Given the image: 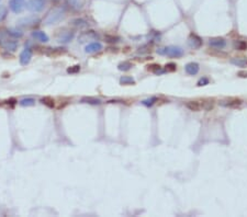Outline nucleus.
<instances>
[{"label":"nucleus","instance_id":"19","mask_svg":"<svg viewBox=\"0 0 247 217\" xmlns=\"http://www.w3.org/2000/svg\"><path fill=\"white\" fill-rule=\"evenodd\" d=\"M186 106L190 111H193V112H198V111L201 110V105L199 101H188L186 103Z\"/></svg>","mask_w":247,"mask_h":217},{"label":"nucleus","instance_id":"5","mask_svg":"<svg viewBox=\"0 0 247 217\" xmlns=\"http://www.w3.org/2000/svg\"><path fill=\"white\" fill-rule=\"evenodd\" d=\"M99 38V35L97 34V32L89 30V31L83 32L81 34H79L78 36V42L80 44H85V43H89L92 41H97Z\"/></svg>","mask_w":247,"mask_h":217},{"label":"nucleus","instance_id":"20","mask_svg":"<svg viewBox=\"0 0 247 217\" xmlns=\"http://www.w3.org/2000/svg\"><path fill=\"white\" fill-rule=\"evenodd\" d=\"M200 105H201V109H203V110H205V111H210V110H212V109H213L214 102H213V100L207 99V100L201 101Z\"/></svg>","mask_w":247,"mask_h":217},{"label":"nucleus","instance_id":"13","mask_svg":"<svg viewBox=\"0 0 247 217\" xmlns=\"http://www.w3.org/2000/svg\"><path fill=\"white\" fill-rule=\"evenodd\" d=\"M101 49H102V44L101 43H99V42H92L85 47V52L87 54L97 53V52H100Z\"/></svg>","mask_w":247,"mask_h":217},{"label":"nucleus","instance_id":"11","mask_svg":"<svg viewBox=\"0 0 247 217\" xmlns=\"http://www.w3.org/2000/svg\"><path fill=\"white\" fill-rule=\"evenodd\" d=\"M220 104L225 107H237L242 104V100L237 98H229L226 99V100H222L220 102Z\"/></svg>","mask_w":247,"mask_h":217},{"label":"nucleus","instance_id":"2","mask_svg":"<svg viewBox=\"0 0 247 217\" xmlns=\"http://www.w3.org/2000/svg\"><path fill=\"white\" fill-rule=\"evenodd\" d=\"M157 54L165 55V56L173 57V58H179L184 55V51L179 46H167L157 49Z\"/></svg>","mask_w":247,"mask_h":217},{"label":"nucleus","instance_id":"29","mask_svg":"<svg viewBox=\"0 0 247 217\" xmlns=\"http://www.w3.org/2000/svg\"><path fill=\"white\" fill-rule=\"evenodd\" d=\"M231 62L234 64V65L240 66V67H243V66L246 65V61H245L243 57H235V58H232Z\"/></svg>","mask_w":247,"mask_h":217},{"label":"nucleus","instance_id":"14","mask_svg":"<svg viewBox=\"0 0 247 217\" xmlns=\"http://www.w3.org/2000/svg\"><path fill=\"white\" fill-rule=\"evenodd\" d=\"M66 53V48H62V47H56V48H46L45 54L48 57H57L61 56L63 54Z\"/></svg>","mask_w":247,"mask_h":217},{"label":"nucleus","instance_id":"12","mask_svg":"<svg viewBox=\"0 0 247 217\" xmlns=\"http://www.w3.org/2000/svg\"><path fill=\"white\" fill-rule=\"evenodd\" d=\"M1 46H3V49H6L7 52H16L17 48H18L19 44L17 41H9V40H5L3 42H1Z\"/></svg>","mask_w":247,"mask_h":217},{"label":"nucleus","instance_id":"22","mask_svg":"<svg viewBox=\"0 0 247 217\" xmlns=\"http://www.w3.org/2000/svg\"><path fill=\"white\" fill-rule=\"evenodd\" d=\"M41 103L46 105L47 107H54L55 106V100L51 96H44L41 99Z\"/></svg>","mask_w":247,"mask_h":217},{"label":"nucleus","instance_id":"24","mask_svg":"<svg viewBox=\"0 0 247 217\" xmlns=\"http://www.w3.org/2000/svg\"><path fill=\"white\" fill-rule=\"evenodd\" d=\"M216 52L213 51H208V54L211 55L213 57H220V58H227V54L226 53H223L221 52V49H215Z\"/></svg>","mask_w":247,"mask_h":217},{"label":"nucleus","instance_id":"15","mask_svg":"<svg viewBox=\"0 0 247 217\" xmlns=\"http://www.w3.org/2000/svg\"><path fill=\"white\" fill-rule=\"evenodd\" d=\"M32 37L35 38V40L38 41V42H42V43H46V42H48V40H49L48 36H47V34L43 31L32 32Z\"/></svg>","mask_w":247,"mask_h":217},{"label":"nucleus","instance_id":"32","mask_svg":"<svg viewBox=\"0 0 247 217\" xmlns=\"http://www.w3.org/2000/svg\"><path fill=\"white\" fill-rule=\"evenodd\" d=\"M146 69H147L148 72H157L162 69V67H160V65H158V64H152V65H148L147 67H146Z\"/></svg>","mask_w":247,"mask_h":217},{"label":"nucleus","instance_id":"18","mask_svg":"<svg viewBox=\"0 0 247 217\" xmlns=\"http://www.w3.org/2000/svg\"><path fill=\"white\" fill-rule=\"evenodd\" d=\"M70 25L77 30H81L88 27V22L86 20H83V19H75V20H73L70 22Z\"/></svg>","mask_w":247,"mask_h":217},{"label":"nucleus","instance_id":"27","mask_svg":"<svg viewBox=\"0 0 247 217\" xmlns=\"http://www.w3.org/2000/svg\"><path fill=\"white\" fill-rule=\"evenodd\" d=\"M132 67H133V65L130 63V62H123V63L119 64L118 69L121 70V72H128V70H130Z\"/></svg>","mask_w":247,"mask_h":217},{"label":"nucleus","instance_id":"36","mask_svg":"<svg viewBox=\"0 0 247 217\" xmlns=\"http://www.w3.org/2000/svg\"><path fill=\"white\" fill-rule=\"evenodd\" d=\"M176 69H177V65H176V64H174V63H169V64H167V65L165 66V70H166V72H175Z\"/></svg>","mask_w":247,"mask_h":217},{"label":"nucleus","instance_id":"37","mask_svg":"<svg viewBox=\"0 0 247 217\" xmlns=\"http://www.w3.org/2000/svg\"><path fill=\"white\" fill-rule=\"evenodd\" d=\"M209 85V79L208 78H202L199 80V82H198V86L199 87H201V86H207Z\"/></svg>","mask_w":247,"mask_h":217},{"label":"nucleus","instance_id":"33","mask_svg":"<svg viewBox=\"0 0 247 217\" xmlns=\"http://www.w3.org/2000/svg\"><path fill=\"white\" fill-rule=\"evenodd\" d=\"M152 46L151 45H143V46H141L139 49H137V53L139 54H146V53H149V52L152 51Z\"/></svg>","mask_w":247,"mask_h":217},{"label":"nucleus","instance_id":"35","mask_svg":"<svg viewBox=\"0 0 247 217\" xmlns=\"http://www.w3.org/2000/svg\"><path fill=\"white\" fill-rule=\"evenodd\" d=\"M80 72V66L79 65H75L72 66V67L67 68V72L68 74H77V72Z\"/></svg>","mask_w":247,"mask_h":217},{"label":"nucleus","instance_id":"8","mask_svg":"<svg viewBox=\"0 0 247 217\" xmlns=\"http://www.w3.org/2000/svg\"><path fill=\"white\" fill-rule=\"evenodd\" d=\"M32 58V51L31 48H24L22 52H21L20 56H19V62L22 66H27L28 64L31 62Z\"/></svg>","mask_w":247,"mask_h":217},{"label":"nucleus","instance_id":"30","mask_svg":"<svg viewBox=\"0 0 247 217\" xmlns=\"http://www.w3.org/2000/svg\"><path fill=\"white\" fill-rule=\"evenodd\" d=\"M8 14V9L6 6L0 5V22H3L6 18H7Z\"/></svg>","mask_w":247,"mask_h":217},{"label":"nucleus","instance_id":"17","mask_svg":"<svg viewBox=\"0 0 247 217\" xmlns=\"http://www.w3.org/2000/svg\"><path fill=\"white\" fill-rule=\"evenodd\" d=\"M184 69H186V72L188 75L194 76V75H197L198 72H199L200 67H199V65H198L197 63H189V64H187V65H186Z\"/></svg>","mask_w":247,"mask_h":217},{"label":"nucleus","instance_id":"4","mask_svg":"<svg viewBox=\"0 0 247 217\" xmlns=\"http://www.w3.org/2000/svg\"><path fill=\"white\" fill-rule=\"evenodd\" d=\"M56 41L61 44H66V43L70 42L74 37V32L70 31L68 29H61L56 32Z\"/></svg>","mask_w":247,"mask_h":217},{"label":"nucleus","instance_id":"1","mask_svg":"<svg viewBox=\"0 0 247 217\" xmlns=\"http://www.w3.org/2000/svg\"><path fill=\"white\" fill-rule=\"evenodd\" d=\"M65 8L64 7H57L52 9L51 11L47 13V16L44 19V24L45 25H52L58 23L62 19L65 17Z\"/></svg>","mask_w":247,"mask_h":217},{"label":"nucleus","instance_id":"16","mask_svg":"<svg viewBox=\"0 0 247 217\" xmlns=\"http://www.w3.org/2000/svg\"><path fill=\"white\" fill-rule=\"evenodd\" d=\"M67 3L73 10H80L83 8L86 0H67Z\"/></svg>","mask_w":247,"mask_h":217},{"label":"nucleus","instance_id":"39","mask_svg":"<svg viewBox=\"0 0 247 217\" xmlns=\"http://www.w3.org/2000/svg\"><path fill=\"white\" fill-rule=\"evenodd\" d=\"M53 1H58V0H53Z\"/></svg>","mask_w":247,"mask_h":217},{"label":"nucleus","instance_id":"25","mask_svg":"<svg viewBox=\"0 0 247 217\" xmlns=\"http://www.w3.org/2000/svg\"><path fill=\"white\" fill-rule=\"evenodd\" d=\"M120 83H121V85H124V86H126V85H135V80L132 78V77H130V76H123L121 79H120Z\"/></svg>","mask_w":247,"mask_h":217},{"label":"nucleus","instance_id":"34","mask_svg":"<svg viewBox=\"0 0 247 217\" xmlns=\"http://www.w3.org/2000/svg\"><path fill=\"white\" fill-rule=\"evenodd\" d=\"M106 41L108 43H117L120 41V37L117 35H106Z\"/></svg>","mask_w":247,"mask_h":217},{"label":"nucleus","instance_id":"10","mask_svg":"<svg viewBox=\"0 0 247 217\" xmlns=\"http://www.w3.org/2000/svg\"><path fill=\"white\" fill-rule=\"evenodd\" d=\"M209 44L215 49H222L226 46V41L223 37H212L209 40Z\"/></svg>","mask_w":247,"mask_h":217},{"label":"nucleus","instance_id":"28","mask_svg":"<svg viewBox=\"0 0 247 217\" xmlns=\"http://www.w3.org/2000/svg\"><path fill=\"white\" fill-rule=\"evenodd\" d=\"M234 47H235L236 49H238V51H245V49L247 48V44L244 41H236V42L234 43Z\"/></svg>","mask_w":247,"mask_h":217},{"label":"nucleus","instance_id":"31","mask_svg":"<svg viewBox=\"0 0 247 217\" xmlns=\"http://www.w3.org/2000/svg\"><path fill=\"white\" fill-rule=\"evenodd\" d=\"M156 102H158V99L156 98V96H152L151 99H146V100L142 101V104L146 105V106H152V105Z\"/></svg>","mask_w":247,"mask_h":217},{"label":"nucleus","instance_id":"3","mask_svg":"<svg viewBox=\"0 0 247 217\" xmlns=\"http://www.w3.org/2000/svg\"><path fill=\"white\" fill-rule=\"evenodd\" d=\"M41 22V19L38 16L35 14H32L29 17H24V18H21L17 21V24L19 27H23V29H30V27H33L35 25H38Z\"/></svg>","mask_w":247,"mask_h":217},{"label":"nucleus","instance_id":"6","mask_svg":"<svg viewBox=\"0 0 247 217\" xmlns=\"http://www.w3.org/2000/svg\"><path fill=\"white\" fill-rule=\"evenodd\" d=\"M45 5V0H29L25 5L27 9L31 12H40L43 10Z\"/></svg>","mask_w":247,"mask_h":217},{"label":"nucleus","instance_id":"7","mask_svg":"<svg viewBox=\"0 0 247 217\" xmlns=\"http://www.w3.org/2000/svg\"><path fill=\"white\" fill-rule=\"evenodd\" d=\"M9 7L12 12L20 13L25 7V0H10Z\"/></svg>","mask_w":247,"mask_h":217},{"label":"nucleus","instance_id":"23","mask_svg":"<svg viewBox=\"0 0 247 217\" xmlns=\"http://www.w3.org/2000/svg\"><path fill=\"white\" fill-rule=\"evenodd\" d=\"M81 102L97 105V104H100V103H101V100H99V99H97V98H91V96H86V98L81 99Z\"/></svg>","mask_w":247,"mask_h":217},{"label":"nucleus","instance_id":"38","mask_svg":"<svg viewBox=\"0 0 247 217\" xmlns=\"http://www.w3.org/2000/svg\"><path fill=\"white\" fill-rule=\"evenodd\" d=\"M1 35H3V34H1V33H0V40H1Z\"/></svg>","mask_w":247,"mask_h":217},{"label":"nucleus","instance_id":"26","mask_svg":"<svg viewBox=\"0 0 247 217\" xmlns=\"http://www.w3.org/2000/svg\"><path fill=\"white\" fill-rule=\"evenodd\" d=\"M19 103H20V105H22V106H33V105L35 104V100L32 98H25V99H22Z\"/></svg>","mask_w":247,"mask_h":217},{"label":"nucleus","instance_id":"9","mask_svg":"<svg viewBox=\"0 0 247 217\" xmlns=\"http://www.w3.org/2000/svg\"><path fill=\"white\" fill-rule=\"evenodd\" d=\"M188 44L191 48L198 49L202 46V40H201V37L195 35V34H190L188 37Z\"/></svg>","mask_w":247,"mask_h":217},{"label":"nucleus","instance_id":"21","mask_svg":"<svg viewBox=\"0 0 247 217\" xmlns=\"http://www.w3.org/2000/svg\"><path fill=\"white\" fill-rule=\"evenodd\" d=\"M8 34H9L10 36H12V37H14V38H21L23 36V32L21 31L20 29H18V27L9 29V30H8Z\"/></svg>","mask_w":247,"mask_h":217}]
</instances>
